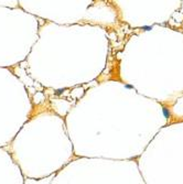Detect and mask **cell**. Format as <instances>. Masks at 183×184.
<instances>
[{
  "mask_svg": "<svg viewBox=\"0 0 183 184\" xmlns=\"http://www.w3.org/2000/svg\"><path fill=\"white\" fill-rule=\"evenodd\" d=\"M162 112H163V115H164L165 118H167V119H169V118H170V116H171L170 112H169V109L165 108V107H163V108H162Z\"/></svg>",
  "mask_w": 183,
  "mask_h": 184,
  "instance_id": "obj_1",
  "label": "cell"
},
{
  "mask_svg": "<svg viewBox=\"0 0 183 184\" xmlns=\"http://www.w3.org/2000/svg\"><path fill=\"white\" fill-rule=\"evenodd\" d=\"M144 30H146V31H149V30H151V26H144Z\"/></svg>",
  "mask_w": 183,
  "mask_h": 184,
  "instance_id": "obj_2",
  "label": "cell"
}]
</instances>
